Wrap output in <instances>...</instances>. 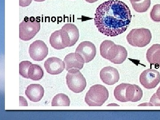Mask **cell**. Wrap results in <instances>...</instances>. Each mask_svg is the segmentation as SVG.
<instances>
[{
  "instance_id": "7c38bea8",
  "label": "cell",
  "mask_w": 160,
  "mask_h": 120,
  "mask_svg": "<svg viewBox=\"0 0 160 120\" xmlns=\"http://www.w3.org/2000/svg\"><path fill=\"white\" fill-rule=\"evenodd\" d=\"M44 67L49 74L58 75L64 71L66 66L65 62L61 59L56 57H51L45 61Z\"/></svg>"
},
{
  "instance_id": "8fae6325",
  "label": "cell",
  "mask_w": 160,
  "mask_h": 120,
  "mask_svg": "<svg viewBox=\"0 0 160 120\" xmlns=\"http://www.w3.org/2000/svg\"><path fill=\"white\" fill-rule=\"evenodd\" d=\"M100 78L103 82L112 86L118 82L120 75L118 69L111 66L104 67L100 71Z\"/></svg>"
},
{
  "instance_id": "30bf717a",
  "label": "cell",
  "mask_w": 160,
  "mask_h": 120,
  "mask_svg": "<svg viewBox=\"0 0 160 120\" xmlns=\"http://www.w3.org/2000/svg\"><path fill=\"white\" fill-rule=\"evenodd\" d=\"M119 48V45H116L110 40H105L100 46V54L103 58L111 62L116 57Z\"/></svg>"
},
{
  "instance_id": "9a60e30c",
  "label": "cell",
  "mask_w": 160,
  "mask_h": 120,
  "mask_svg": "<svg viewBox=\"0 0 160 120\" xmlns=\"http://www.w3.org/2000/svg\"><path fill=\"white\" fill-rule=\"evenodd\" d=\"M126 97L127 102H138L142 98V90L138 85L129 84L126 88Z\"/></svg>"
},
{
  "instance_id": "7402d4cb",
  "label": "cell",
  "mask_w": 160,
  "mask_h": 120,
  "mask_svg": "<svg viewBox=\"0 0 160 120\" xmlns=\"http://www.w3.org/2000/svg\"><path fill=\"white\" fill-rule=\"evenodd\" d=\"M128 56L127 50L124 46L119 45L118 52L115 58L111 62L115 64H121L125 62Z\"/></svg>"
},
{
  "instance_id": "83f0119b",
  "label": "cell",
  "mask_w": 160,
  "mask_h": 120,
  "mask_svg": "<svg viewBox=\"0 0 160 120\" xmlns=\"http://www.w3.org/2000/svg\"><path fill=\"white\" fill-rule=\"evenodd\" d=\"M129 1H130V2H139V1H141V0H129Z\"/></svg>"
},
{
  "instance_id": "603a6c76",
  "label": "cell",
  "mask_w": 160,
  "mask_h": 120,
  "mask_svg": "<svg viewBox=\"0 0 160 120\" xmlns=\"http://www.w3.org/2000/svg\"><path fill=\"white\" fill-rule=\"evenodd\" d=\"M32 64L30 62L24 61L21 62L19 64V73L23 78L29 79L28 72L30 65Z\"/></svg>"
},
{
  "instance_id": "ac0fdd59",
  "label": "cell",
  "mask_w": 160,
  "mask_h": 120,
  "mask_svg": "<svg viewBox=\"0 0 160 120\" xmlns=\"http://www.w3.org/2000/svg\"><path fill=\"white\" fill-rule=\"evenodd\" d=\"M44 76V71L42 67L37 64H32L28 72L29 78L33 81L42 79Z\"/></svg>"
},
{
  "instance_id": "277c9868",
  "label": "cell",
  "mask_w": 160,
  "mask_h": 120,
  "mask_svg": "<svg viewBox=\"0 0 160 120\" xmlns=\"http://www.w3.org/2000/svg\"><path fill=\"white\" fill-rule=\"evenodd\" d=\"M126 39L132 46L144 47L151 42V32L149 29L145 28L132 29L127 35Z\"/></svg>"
},
{
  "instance_id": "d4e9b609",
  "label": "cell",
  "mask_w": 160,
  "mask_h": 120,
  "mask_svg": "<svg viewBox=\"0 0 160 120\" xmlns=\"http://www.w3.org/2000/svg\"><path fill=\"white\" fill-rule=\"evenodd\" d=\"M148 106H160V86L157 91L152 96Z\"/></svg>"
},
{
  "instance_id": "cb8c5ba5",
  "label": "cell",
  "mask_w": 160,
  "mask_h": 120,
  "mask_svg": "<svg viewBox=\"0 0 160 120\" xmlns=\"http://www.w3.org/2000/svg\"><path fill=\"white\" fill-rule=\"evenodd\" d=\"M150 18L153 22H160V4H157L153 6L150 12Z\"/></svg>"
},
{
  "instance_id": "ba28073f",
  "label": "cell",
  "mask_w": 160,
  "mask_h": 120,
  "mask_svg": "<svg viewBox=\"0 0 160 120\" xmlns=\"http://www.w3.org/2000/svg\"><path fill=\"white\" fill-rule=\"evenodd\" d=\"M48 47L42 40L34 41L29 46V55L34 61H43L48 55Z\"/></svg>"
},
{
  "instance_id": "8992f818",
  "label": "cell",
  "mask_w": 160,
  "mask_h": 120,
  "mask_svg": "<svg viewBox=\"0 0 160 120\" xmlns=\"http://www.w3.org/2000/svg\"><path fill=\"white\" fill-rule=\"evenodd\" d=\"M140 82L146 89H154L160 83V72L152 69L144 70L140 75Z\"/></svg>"
},
{
  "instance_id": "6da1fadb",
  "label": "cell",
  "mask_w": 160,
  "mask_h": 120,
  "mask_svg": "<svg viewBox=\"0 0 160 120\" xmlns=\"http://www.w3.org/2000/svg\"><path fill=\"white\" fill-rule=\"evenodd\" d=\"M131 19V11L126 3L119 0H109L98 7L94 24L101 33L112 37L125 32Z\"/></svg>"
},
{
  "instance_id": "4316f807",
  "label": "cell",
  "mask_w": 160,
  "mask_h": 120,
  "mask_svg": "<svg viewBox=\"0 0 160 120\" xmlns=\"http://www.w3.org/2000/svg\"><path fill=\"white\" fill-rule=\"evenodd\" d=\"M87 2L89 3H93L95 2H97L98 0H85Z\"/></svg>"
},
{
  "instance_id": "52a82bcc",
  "label": "cell",
  "mask_w": 160,
  "mask_h": 120,
  "mask_svg": "<svg viewBox=\"0 0 160 120\" xmlns=\"http://www.w3.org/2000/svg\"><path fill=\"white\" fill-rule=\"evenodd\" d=\"M49 43L52 47L58 50L64 49L70 46L68 35L62 28L52 33L49 38Z\"/></svg>"
},
{
  "instance_id": "5bb4252c",
  "label": "cell",
  "mask_w": 160,
  "mask_h": 120,
  "mask_svg": "<svg viewBox=\"0 0 160 120\" xmlns=\"http://www.w3.org/2000/svg\"><path fill=\"white\" fill-rule=\"evenodd\" d=\"M44 88L38 84H30L26 88L25 94L30 101L32 102H39L44 96Z\"/></svg>"
},
{
  "instance_id": "f1b7e54d",
  "label": "cell",
  "mask_w": 160,
  "mask_h": 120,
  "mask_svg": "<svg viewBox=\"0 0 160 120\" xmlns=\"http://www.w3.org/2000/svg\"><path fill=\"white\" fill-rule=\"evenodd\" d=\"M33 1H34L35 2H43L46 1V0H33Z\"/></svg>"
},
{
  "instance_id": "ffe728a7",
  "label": "cell",
  "mask_w": 160,
  "mask_h": 120,
  "mask_svg": "<svg viewBox=\"0 0 160 120\" xmlns=\"http://www.w3.org/2000/svg\"><path fill=\"white\" fill-rule=\"evenodd\" d=\"M70 104L69 98L64 93H59L56 95L52 101V106H69Z\"/></svg>"
},
{
  "instance_id": "d6986e66",
  "label": "cell",
  "mask_w": 160,
  "mask_h": 120,
  "mask_svg": "<svg viewBox=\"0 0 160 120\" xmlns=\"http://www.w3.org/2000/svg\"><path fill=\"white\" fill-rule=\"evenodd\" d=\"M128 83H122L116 87L114 90V96L116 99L122 102H126V93Z\"/></svg>"
},
{
  "instance_id": "5b68a950",
  "label": "cell",
  "mask_w": 160,
  "mask_h": 120,
  "mask_svg": "<svg viewBox=\"0 0 160 120\" xmlns=\"http://www.w3.org/2000/svg\"><path fill=\"white\" fill-rule=\"evenodd\" d=\"M78 69L68 70L66 75V84L70 90L75 93H80L86 88V81L82 72Z\"/></svg>"
},
{
  "instance_id": "7a4b0ae2",
  "label": "cell",
  "mask_w": 160,
  "mask_h": 120,
  "mask_svg": "<svg viewBox=\"0 0 160 120\" xmlns=\"http://www.w3.org/2000/svg\"><path fill=\"white\" fill-rule=\"evenodd\" d=\"M109 93L105 86L100 84L92 86L86 93L85 102L89 106H102L109 98Z\"/></svg>"
},
{
  "instance_id": "e0dca14e",
  "label": "cell",
  "mask_w": 160,
  "mask_h": 120,
  "mask_svg": "<svg viewBox=\"0 0 160 120\" xmlns=\"http://www.w3.org/2000/svg\"><path fill=\"white\" fill-rule=\"evenodd\" d=\"M62 28L66 32L68 35L70 41L69 47L74 46L79 38V32L77 27L74 24L67 23L63 26Z\"/></svg>"
},
{
  "instance_id": "3957f363",
  "label": "cell",
  "mask_w": 160,
  "mask_h": 120,
  "mask_svg": "<svg viewBox=\"0 0 160 120\" xmlns=\"http://www.w3.org/2000/svg\"><path fill=\"white\" fill-rule=\"evenodd\" d=\"M41 29L40 20L33 17H26L19 25V38L24 41L32 39Z\"/></svg>"
},
{
  "instance_id": "4fadbf2b",
  "label": "cell",
  "mask_w": 160,
  "mask_h": 120,
  "mask_svg": "<svg viewBox=\"0 0 160 120\" xmlns=\"http://www.w3.org/2000/svg\"><path fill=\"white\" fill-rule=\"evenodd\" d=\"M64 62L67 71L72 69L81 70L83 68L84 61L83 58L77 53H70L64 58Z\"/></svg>"
},
{
  "instance_id": "484cf974",
  "label": "cell",
  "mask_w": 160,
  "mask_h": 120,
  "mask_svg": "<svg viewBox=\"0 0 160 120\" xmlns=\"http://www.w3.org/2000/svg\"><path fill=\"white\" fill-rule=\"evenodd\" d=\"M32 2V0H19V6L25 7L29 6Z\"/></svg>"
},
{
  "instance_id": "2e32d148",
  "label": "cell",
  "mask_w": 160,
  "mask_h": 120,
  "mask_svg": "<svg viewBox=\"0 0 160 120\" xmlns=\"http://www.w3.org/2000/svg\"><path fill=\"white\" fill-rule=\"evenodd\" d=\"M146 59L151 65L160 66V44H154L148 49Z\"/></svg>"
},
{
  "instance_id": "9c48e42d",
  "label": "cell",
  "mask_w": 160,
  "mask_h": 120,
  "mask_svg": "<svg viewBox=\"0 0 160 120\" xmlns=\"http://www.w3.org/2000/svg\"><path fill=\"white\" fill-rule=\"evenodd\" d=\"M84 59V62L89 63L92 61L96 55V46L93 43L89 41H85L80 43L75 51Z\"/></svg>"
},
{
  "instance_id": "44dd1931",
  "label": "cell",
  "mask_w": 160,
  "mask_h": 120,
  "mask_svg": "<svg viewBox=\"0 0 160 120\" xmlns=\"http://www.w3.org/2000/svg\"><path fill=\"white\" fill-rule=\"evenodd\" d=\"M132 8L138 12H146L151 5V0H141L138 2H131Z\"/></svg>"
}]
</instances>
